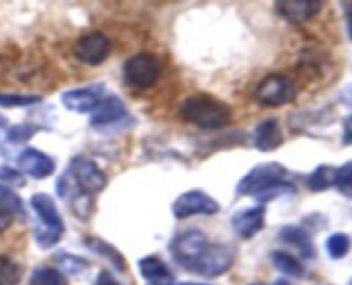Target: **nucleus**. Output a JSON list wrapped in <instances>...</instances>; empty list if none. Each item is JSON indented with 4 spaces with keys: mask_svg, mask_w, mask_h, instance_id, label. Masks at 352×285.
<instances>
[{
    "mask_svg": "<svg viewBox=\"0 0 352 285\" xmlns=\"http://www.w3.org/2000/svg\"><path fill=\"white\" fill-rule=\"evenodd\" d=\"M107 185V175L93 160L86 157L72 158L64 174L57 179V194L71 203L78 218L86 220L93 206V198Z\"/></svg>",
    "mask_w": 352,
    "mask_h": 285,
    "instance_id": "nucleus-1",
    "label": "nucleus"
},
{
    "mask_svg": "<svg viewBox=\"0 0 352 285\" xmlns=\"http://www.w3.org/2000/svg\"><path fill=\"white\" fill-rule=\"evenodd\" d=\"M181 117L199 129L217 130L229 126L232 120V109L215 96L199 93L188 96L181 103Z\"/></svg>",
    "mask_w": 352,
    "mask_h": 285,
    "instance_id": "nucleus-2",
    "label": "nucleus"
},
{
    "mask_svg": "<svg viewBox=\"0 0 352 285\" xmlns=\"http://www.w3.org/2000/svg\"><path fill=\"white\" fill-rule=\"evenodd\" d=\"M30 205L41 222V225L36 227L33 232L34 240L41 249H50L55 244H58V240L62 239L65 232L60 212H58L54 198L47 192H36V194L31 196Z\"/></svg>",
    "mask_w": 352,
    "mask_h": 285,
    "instance_id": "nucleus-3",
    "label": "nucleus"
},
{
    "mask_svg": "<svg viewBox=\"0 0 352 285\" xmlns=\"http://www.w3.org/2000/svg\"><path fill=\"white\" fill-rule=\"evenodd\" d=\"M287 177V168L278 161H268L260 163L251 168L239 182H237L236 192L239 196H256L261 191L268 189L277 182L285 181Z\"/></svg>",
    "mask_w": 352,
    "mask_h": 285,
    "instance_id": "nucleus-4",
    "label": "nucleus"
},
{
    "mask_svg": "<svg viewBox=\"0 0 352 285\" xmlns=\"http://www.w3.org/2000/svg\"><path fill=\"white\" fill-rule=\"evenodd\" d=\"M160 72V60L148 52H140V54L133 55L124 64V79L127 84L138 89H148L157 84Z\"/></svg>",
    "mask_w": 352,
    "mask_h": 285,
    "instance_id": "nucleus-5",
    "label": "nucleus"
},
{
    "mask_svg": "<svg viewBox=\"0 0 352 285\" xmlns=\"http://www.w3.org/2000/svg\"><path fill=\"white\" fill-rule=\"evenodd\" d=\"M210 246V240L201 230L188 229L184 232L177 233L170 242V253L174 256L175 263L186 270L192 271L195 264L198 263L203 251Z\"/></svg>",
    "mask_w": 352,
    "mask_h": 285,
    "instance_id": "nucleus-6",
    "label": "nucleus"
},
{
    "mask_svg": "<svg viewBox=\"0 0 352 285\" xmlns=\"http://www.w3.org/2000/svg\"><path fill=\"white\" fill-rule=\"evenodd\" d=\"M296 95H298L296 86L292 84L291 79L282 74L265 76L254 89V96L261 105L275 106V109L294 102Z\"/></svg>",
    "mask_w": 352,
    "mask_h": 285,
    "instance_id": "nucleus-7",
    "label": "nucleus"
},
{
    "mask_svg": "<svg viewBox=\"0 0 352 285\" xmlns=\"http://www.w3.org/2000/svg\"><path fill=\"white\" fill-rule=\"evenodd\" d=\"M236 247L229 246V244H212L203 251L199 256L198 263L195 264L192 271L201 277L215 278L220 275L227 273L229 268L234 264L236 260Z\"/></svg>",
    "mask_w": 352,
    "mask_h": 285,
    "instance_id": "nucleus-8",
    "label": "nucleus"
},
{
    "mask_svg": "<svg viewBox=\"0 0 352 285\" xmlns=\"http://www.w3.org/2000/svg\"><path fill=\"white\" fill-rule=\"evenodd\" d=\"M219 212V203L212 196L206 194L205 191H201V189H191V191L182 192L172 203V213H174V216L177 220L191 218V216L196 215L212 216Z\"/></svg>",
    "mask_w": 352,
    "mask_h": 285,
    "instance_id": "nucleus-9",
    "label": "nucleus"
},
{
    "mask_svg": "<svg viewBox=\"0 0 352 285\" xmlns=\"http://www.w3.org/2000/svg\"><path fill=\"white\" fill-rule=\"evenodd\" d=\"M110 48L112 47H110V40L107 38V34L93 31V33H86L76 40L72 54L82 64L100 65L110 55Z\"/></svg>",
    "mask_w": 352,
    "mask_h": 285,
    "instance_id": "nucleus-10",
    "label": "nucleus"
},
{
    "mask_svg": "<svg viewBox=\"0 0 352 285\" xmlns=\"http://www.w3.org/2000/svg\"><path fill=\"white\" fill-rule=\"evenodd\" d=\"M103 91H105L103 82H93L81 88L67 89L60 96L62 105L74 113H89L103 98Z\"/></svg>",
    "mask_w": 352,
    "mask_h": 285,
    "instance_id": "nucleus-11",
    "label": "nucleus"
},
{
    "mask_svg": "<svg viewBox=\"0 0 352 285\" xmlns=\"http://www.w3.org/2000/svg\"><path fill=\"white\" fill-rule=\"evenodd\" d=\"M127 117V106L119 96H103L98 105L89 112V126L103 129L119 124Z\"/></svg>",
    "mask_w": 352,
    "mask_h": 285,
    "instance_id": "nucleus-12",
    "label": "nucleus"
},
{
    "mask_svg": "<svg viewBox=\"0 0 352 285\" xmlns=\"http://www.w3.org/2000/svg\"><path fill=\"white\" fill-rule=\"evenodd\" d=\"M278 16L291 24H305L315 19L323 9L320 0H278L275 2Z\"/></svg>",
    "mask_w": 352,
    "mask_h": 285,
    "instance_id": "nucleus-13",
    "label": "nucleus"
},
{
    "mask_svg": "<svg viewBox=\"0 0 352 285\" xmlns=\"http://www.w3.org/2000/svg\"><path fill=\"white\" fill-rule=\"evenodd\" d=\"M17 165H19V170L24 175H30V177L38 179V181L50 177L55 172L54 158L50 155L43 153V151L34 150V148H24L17 155Z\"/></svg>",
    "mask_w": 352,
    "mask_h": 285,
    "instance_id": "nucleus-14",
    "label": "nucleus"
},
{
    "mask_svg": "<svg viewBox=\"0 0 352 285\" xmlns=\"http://www.w3.org/2000/svg\"><path fill=\"white\" fill-rule=\"evenodd\" d=\"M265 215H267V209H265L263 205H256L253 206V208H246L234 213V232H236L241 239H253L254 236H258V233L263 230Z\"/></svg>",
    "mask_w": 352,
    "mask_h": 285,
    "instance_id": "nucleus-15",
    "label": "nucleus"
},
{
    "mask_svg": "<svg viewBox=\"0 0 352 285\" xmlns=\"http://www.w3.org/2000/svg\"><path fill=\"white\" fill-rule=\"evenodd\" d=\"M284 133L280 129V124L274 117L261 120L253 130V144L258 151L270 153L284 144Z\"/></svg>",
    "mask_w": 352,
    "mask_h": 285,
    "instance_id": "nucleus-16",
    "label": "nucleus"
},
{
    "mask_svg": "<svg viewBox=\"0 0 352 285\" xmlns=\"http://www.w3.org/2000/svg\"><path fill=\"white\" fill-rule=\"evenodd\" d=\"M138 266H140L141 277L150 285H172L175 282L174 273L167 266V263L155 254L141 258Z\"/></svg>",
    "mask_w": 352,
    "mask_h": 285,
    "instance_id": "nucleus-17",
    "label": "nucleus"
},
{
    "mask_svg": "<svg viewBox=\"0 0 352 285\" xmlns=\"http://www.w3.org/2000/svg\"><path fill=\"white\" fill-rule=\"evenodd\" d=\"M278 237H280L282 242L289 244V246L294 247L302 258L306 260H311L315 258L316 251H315V244H313L311 236L306 232L302 227L298 225H284L278 232Z\"/></svg>",
    "mask_w": 352,
    "mask_h": 285,
    "instance_id": "nucleus-18",
    "label": "nucleus"
},
{
    "mask_svg": "<svg viewBox=\"0 0 352 285\" xmlns=\"http://www.w3.org/2000/svg\"><path fill=\"white\" fill-rule=\"evenodd\" d=\"M85 246L88 247L91 253L98 254L100 258L109 261L117 271H126L127 263L126 260H124L122 253H120L117 247H113L110 242L98 239V237H85Z\"/></svg>",
    "mask_w": 352,
    "mask_h": 285,
    "instance_id": "nucleus-19",
    "label": "nucleus"
},
{
    "mask_svg": "<svg viewBox=\"0 0 352 285\" xmlns=\"http://www.w3.org/2000/svg\"><path fill=\"white\" fill-rule=\"evenodd\" d=\"M272 263L277 270H280L282 273H285L287 277L292 278H305L308 275L305 264L298 260L296 256H292L291 253H285V251H274L270 254Z\"/></svg>",
    "mask_w": 352,
    "mask_h": 285,
    "instance_id": "nucleus-20",
    "label": "nucleus"
},
{
    "mask_svg": "<svg viewBox=\"0 0 352 285\" xmlns=\"http://www.w3.org/2000/svg\"><path fill=\"white\" fill-rule=\"evenodd\" d=\"M0 209L9 213L10 216H16L21 222H26L28 213L24 208V201L14 189L7 187V185L0 184Z\"/></svg>",
    "mask_w": 352,
    "mask_h": 285,
    "instance_id": "nucleus-21",
    "label": "nucleus"
},
{
    "mask_svg": "<svg viewBox=\"0 0 352 285\" xmlns=\"http://www.w3.org/2000/svg\"><path fill=\"white\" fill-rule=\"evenodd\" d=\"M333 179H336V167L320 165V167H316L315 170L309 174V177L306 179V185H308L309 191L322 192L333 187Z\"/></svg>",
    "mask_w": 352,
    "mask_h": 285,
    "instance_id": "nucleus-22",
    "label": "nucleus"
},
{
    "mask_svg": "<svg viewBox=\"0 0 352 285\" xmlns=\"http://www.w3.org/2000/svg\"><path fill=\"white\" fill-rule=\"evenodd\" d=\"M30 285H67V278L57 268L38 266L31 273Z\"/></svg>",
    "mask_w": 352,
    "mask_h": 285,
    "instance_id": "nucleus-23",
    "label": "nucleus"
},
{
    "mask_svg": "<svg viewBox=\"0 0 352 285\" xmlns=\"http://www.w3.org/2000/svg\"><path fill=\"white\" fill-rule=\"evenodd\" d=\"M23 268L12 258L0 254V285H19Z\"/></svg>",
    "mask_w": 352,
    "mask_h": 285,
    "instance_id": "nucleus-24",
    "label": "nucleus"
},
{
    "mask_svg": "<svg viewBox=\"0 0 352 285\" xmlns=\"http://www.w3.org/2000/svg\"><path fill=\"white\" fill-rule=\"evenodd\" d=\"M40 95H19V93H0V106L3 109H26L41 102Z\"/></svg>",
    "mask_w": 352,
    "mask_h": 285,
    "instance_id": "nucleus-25",
    "label": "nucleus"
},
{
    "mask_svg": "<svg viewBox=\"0 0 352 285\" xmlns=\"http://www.w3.org/2000/svg\"><path fill=\"white\" fill-rule=\"evenodd\" d=\"M325 249L330 258H333V260H340V258L347 256V253L351 251V237L342 232L332 233V236L327 239Z\"/></svg>",
    "mask_w": 352,
    "mask_h": 285,
    "instance_id": "nucleus-26",
    "label": "nucleus"
},
{
    "mask_svg": "<svg viewBox=\"0 0 352 285\" xmlns=\"http://www.w3.org/2000/svg\"><path fill=\"white\" fill-rule=\"evenodd\" d=\"M38 133V126L31 122L24 124H16V126H10L6 133V141L12 144H23L28 143L34 134Z\"/></svg>",
    "mask_w": 352,
    "mask_h": 285,
    "instance_id": "nucleus-27",
    "label": "nucleus"
},
{
    "mask_svg": "<svg viewBox=\"0 0 352 285\" xmlns=\"http://www.w3.org/2000/svg\"><path fill=\"white\" fill-rule=\"evenodd\" d=\"M333 187L346 198L352 199V160L346 161L336 168V179H333Z\"/></svg>",
    "mask_w": 352,
    "mask_h": 285,
    "instance_id": "nucleus-28",
    "label": "nucleus"
},
{
    "mask_svg": "<svg viewBox=\"0 0 352 285\" xmlns=\"http://www.w3.org/2000/svg\"><path fill=\"white\" fill-rule=\"evenodd\" d=\"M57 263L60 264L62 270L69 275H79L89 266L88 260H85V258H79V256H76V254H71V253H58ZM64 271H62V273H64Z\"/></svg>",
    "mask_w": 352,
    "mask_h": 285,
    "instance_id": "nucleus-29",
    "label": "nucleus"
},
{
    "mask_svg": "<svg viewBox=\"0 0 352 285\" xmlns=\"http://www.w3.org/2000/svg\"><path fill=\"white\" fill-rule=\"evenodd\" d=\"M296 192V187L291 184V182H277V184L270 185L268 189H265V191H261L260 194H256L254 198H256V201L260 203H268V201H275V199L282 198V196H289V194H294Z\"/></svg>",
    "mask_w": 352,
    "mask_h": 285,
    "instance_id": "nucleus-30",
    "label": "nucleus"
},
{
    "mask_svg": "<svg viewBox=\"0 0 352 285\" xmlns=\"http://www.w3.org/2000/svg\"><path fill=\"white\" fill-rule=\"evenodd\" d=\"M0 184L7 187H24L26 185V175L21 170L9 167V165H0Z\"/></svg>",
    "mask_w": 352,
    "mask_h": 285,
    "instance_id": "nucleus-31",
    "label": "nucleus"
},
{
    "mask_svg": "<svg viewBox=\"0 0 352 285\" xmlns=\"http://www.w3.org/2000/svg\"><path fill=\"white\" fill-rule=\"evenodd\" d=\"M93 285H122L116 277L112 275V271L102 270L95 278V284Z\"/></svg>",
    "mask_w": 352,
    "mask_h": 285,
    "instance_id": "nucleus-32",
    "label": "nucleus"
},
{
    "mask_svg": "<svg viewBox=\"0 0 352 285\" xmlns=\"http://www.w3.org/2000/svg\"><path fill=\"white\" fill-rule=\"evenodd\" d=\"M342 144L344 146L352 144V115L346 117L342 122Z\"/></svg>",
    "mask_w": 352,
    "mask_h": 285,
    "instance_id": "nucleus-33",
    "label": "nucleus"
},
{
    "mask_svg": "<svg viewBox=\"0 0 352 285\" xmlns=\"http://www.w3.org/2000/svg\"><path fill=\"white\" fill-rule=\"evenodd\" d=\"M7 129H9V122H7L6 117L0 113V155H2V157H7L6 146H3V143H6Z\"/></svg>",
    "mask_w": 352,
    "mask_h": 285,
    "instance_id": "nucleus-34",
    "label": "nucleus"
},
{
    "mask_svg": "<svg viewBox=\"0 0 352 285\" xmlns=\"http://www.w3.org/2000/svg\"><path fill=\"white\" fill-rule=\"evenodd\" d=\"M344 14H346V23H347V33L352 40V2H342Z\"/></svg>",
    "mask_w": 352,
    "mask_h": 285,
    "instance_id": "nucleus-35",
    "label": "nucleus"
},
{
    "mask_svg": "<svg viewBox=\"0 0 352 285\" xmlns=\"http://www.w3.org/2000/svg\"><path fill=\"white\" fill-rule=\"evenodd\" d=\"M12 216L9 215V213H6L3 209H0V233L6 232L7 229L10 227V223H12Z\"/></svg>",
    "mask_w": 352,
    "mask_h": 285,
    "instance_id": "nucleus-36",
    "label": "nucleus"
},
{
    "mask_svg": "<svg viewBox=\"0 0 352 285\" xmlns=\"http://www.w3.org/2000/svg\"><path fill=\"white\" fill-rule=\"evenodd\" d=\"M177 285H208V284H198V282H182V284Z\"/></svg>",
    "mask_w": 352,
    "mask_h": 285,
    "instance_id": "nucleus-37",
    "label": "nucleus"
},
{
    "mask_svg": "<svg viewBox=\"0 0 352 285\" xmlns=\"http://www.w3.org/2000/svg\"><path fill=\"white\" fill-rule=\"evenodd\" d=\"M274 285H291L287 280H277Z\"/></svg>",
    "mask_w": 352,
    "mask_h": 285,
    "instance_id": "nucleus-38",
    "label": "nucleus"
},
{
    "mask_svg": "<svg viewBox=\"0 0 352 285\" xmlns=\"http://www.w3.org/2000/svg\"><path fill=\"white\" fill-rule=\"evenodd\" d=\"M250 285H267V284H250Z\"/></svg>",
    "mask_w": 352,
    "mask_h": 285,
    "instance_id": "nucleus-39",
    "label": "nucleus"
},
{
    "mask_svg": "<svg viewBox=\"0 0 352 285\" xmlns=\"http://www.w3.org/2000/svg\"><path fill=\"white\" fill-rule=\"evenodd\" d=\"M347 285H352V278H351V282H349V284H347Z\"/></svg>",
    "mask_w": 352,
    "mask_h": 285,
    "instance_id": "nucleus-40",
    "label": "nucleus"
}]
</instances>
